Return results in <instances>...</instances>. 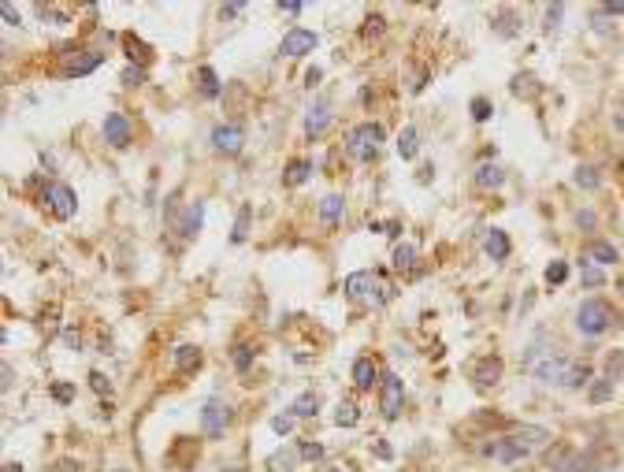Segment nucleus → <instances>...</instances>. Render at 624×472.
Here are the masks:
<instances>
[{
  "instance_id": "f257e3e1",
  "label": "nucleus",
  "mask_w": 624,
  "mask_h": 472,
  "mask_svg": "<svg viewBox=\"0 0 624 472\" xmlns=\"http://www.w3.org/2000/svg\"><path fill=\"white\" fill-rule=\"evenodd\" d=\"M346 294L353 301H365V305H383L390 298V283L375 272H353V275H346Z\"/></svg>"
},
{
  "instance_id": "f03ea898",
  "label": "nucleus",
  "mask_w": 624,
  "mask_h": 472,
  "mask_svg": "<svg viewBox=\"0 0 624 472\" xmlns=\"http://www.w3.org/2000/svg\"><path fill=\"white\" fill-rule=\"evenodd\" d=\"M383 138H387V130L380 123H360V127H353L346 134V149H350L353 160H375Z\"/></svg>"
},
{
  "instance_id": "7ed1b4c3",
  "label": "nucleus",
  "mask_w": 624,
  "mask_h": 472,
  "mask_svg": "<svg viewBox=\"0 0 624 472\" xmlns=\"http://www.w3.org/2000/svg\"><path fill=\"white\" fill-rule=\"evenodd\" d=\"M610 323H613V309L606 305V301L591 298V301L580 305V313H576V328H580L583 335H602L606 328H610Z\"/></svg>"
},
{
  "instance_id": "20e7f679",
  "label": "nucleus",
  "mask_w": 624,
  "mask_h": 472,
  "mask_svg": "<svg viewBox=\"0 0 624 472\" xmlns=\"http://www.w3.org/2000/svg\"><path fill=\"white\" fill-rule=\"evenodd\" d=\"M227 424H231V405L220 402V398H208L205 402V413H201V431L205 439H220L227 431Z\"/></svg>"
},
{
  "instance_id": "39448f33",
  "label": "nucleus",
  "mask_w": 624,
  "mask_h": 472,
  "mask_svg": "<svg viewBox=\"0 0 624 472\" xmlns=\"http://www.w3.org/2000/svg\"><path fill=\"white\" fill-rule=\"evenodd\" d=\"M483 454L487 458H495V461H502V465H513V461H520V458H528L532 454V446L524 443V439H498V443H490V446H483Z\"/></svg>"
},
{
  "instance_id": "423d86ee",
  "label": "nucleus",
  "mask_w": 624,
  "mask_h": 472,
  "mask_svg": "<svg viewBox=\"0 0 624 472\" xmlns=\"http://www.w3.org/2000/svg\"><path fill=\"white\" fill-rule=\"evenodd\" d=\"M212 145H216L220 153L235 156V153H242V145H245V130L238 123H223V127L212 130Z\"/></svg>"
},
{
  "instance_id": "0eeeda50",
  "label": "nucleus",
  "mask_w": 624,
  "mask_h": 472,
  "mask_svg": "<svg viewBox=\"0 0 624 472\" xmlns=\"http://www.w3.org/2000/svg\"><path fill=\"white\" fill-rule=\"evenodd\" d=\"M45 201H48V208H53V213H56L60 220H71V216H75V208H78V201H75V190H71V186H63V183L48 186Z\"/></svg>"
},
{
  "instance_id": "6e6552de",
  "label": "nucleus",
  "mask_w": 624,
  "mask_h": 472,
  "mask_svg": "<svg viewBox=\"0 0 624 472\" xmlns=\"http://www.w3.org/2000/svg\"><path fill=\"white\" fill-rule=\"evenodd\" d=\"M402 402H405V387H402V380L394 376V372H387L383 376V417L394 420L402 413Z\"/></svg>"
},
{
  "instance_id": "1a4fd4ad",
  "label": "nucleus",
  "mask_w": 624,
  "mask_h": 472,
  "mask_svg": "<svg viewBox=\"0 0 624 472\" xmlns=\"http://www.w3.org/2000/svg\"><path fill=\"white\" fill-rule=\"evenodd\" d=\"M569 368H572V365L561 361V357H547V361H535V365H532V372H535L543 383H561V387H565V380H569Z\"/></svg>"
},
{
  "instance_id": "9d476101",
  "label": "nucleus",
  "mask_w": 624,
  "mask_h": 472,
  "mask_svg": "<svg viewBox=\"0 0 624 472\" xmlns=\"http://www.w3.org/2000/svg\"><path fill=\"white\" fill-rule=\"evenodd\" d=\"M312 48H316V34H312V30H290L283 38V45H279V53L283 56H305Z\"/></svg>"
},
{
  "instance_id": "9b49d317",
  "label": "nucleus",
  "mask_w": 624,
  "mask_h": 472,
  "mask_svg": "<svg viewBox=\"0 0 624 472\" xmlns=\"http://www.w3.org/2000/svg\"><path fill=\"white\" fill-rule=\"evenodd\" d=\"M472 376H475V387H483V390H487V387H495V383L502 380V357H498V353H487L483 361L475 365Z\"/></svg>"
},
{
  "instance_id": "f8f14e48",
  "label": "nucleus",
  "mask_w": 624,
  "mask_h": 472,
  "mask_svg": "<svg viewBox=\"0 0 624 472\" xmlns=\"http://www.w3.org/2000/svg\"><path fill=\"white\" fill-rule=\"evenodd\" d=\"M104 138H108V145H116V149L130 145V123H127V116L112 112V116L104 119Z\"/></svg>"
},
{
  "instance_id": "ddd939ff",
  "label": "nucleus",
  "mask_w": 624,
  "mask_h": 472,
  "mask_svg": "<svg viewBox=\"0 0 624 472\" xmlns=\"http://www.w3.org/2000/svg\"><path fill=\"white\" fill-rule=\"evenodd\" d=\"M97 68H101V53H78V56H71L68 63H63V75H68V78H82V75H90Z\"/></svg>"
},
{
  "instance_id": "4468645a",
  "label": "nucleus",
  "mask_w": 624,
  "mask_h": 472,
  "mask_svg": "<svg viewBox=\"0 0 624 472\" xmlns=\"http://www.w3.org/2000/svg\"><path fill=\"white\" fill-rule=\"evenodd\" d=\"M201 223H205V205L197 201V205L186 208V216L178 220V235H183V238H193L197 231H201Z\"/></svg>"
},
{
  "instance_id": "2eb2a0df",
  "label": "nucleus",
  "mask_w": 624,
  "mask_h": 472,
  "mask_svg": "<svg viewBox=\"0 0 624 472\" xmlns=\"http://www.w3.org/2000/svg\"><path fill=\"white\" fill-rule=\"evenodd\" d=\"M327 127H331V112H327L323 104H320V108H312V112H308V119H305V138H320Z\"/></svg>"
},
{
  "instance_id": "dca6fc26",
  "label": "nucleus",
  "mask_w": 624,
  "mask_h": 472,
  "mask_svg": "<svg viewBox=\"0 0 624 472\" xmlns=\"http://www.w3.org/2000/svg\"><path fill=\"white\" fill-rule=\"evenodd\" d=\"M502 183H505V171L498 164H483L475 171V186H483V190H498Z\"/></svg>"
},
{
  "instance_id": "f3484780",
  "label": "nucleus",
  "mask_w": 624,
  "mask_h": 472,
  "mask_svg": "<svg viewBox=\"0 0 624 472\" xmlns=\"http://www.w3.org/2000/svg\"><path fill=\"white\" fill-rule=\"evenodd\" d=\"M201 365V350L197 346H178L175 350V372H193Z\"/></svg>"
},
{
  "instance_id": "a211bd4d",
  "label": "nucleus",
  "mask_w": 624,
  "mask_h": 472,
  "mask_svg": "<svg viewBox=\"0 0 624 472\" xmlns=\"http://www.w3.org/2000/svg\"><path fill=\"white\" fill-rule=\"evenodd\" d=\"M483 250H487V257L505 260V257H509V238H505V231H490L487 242H483Z\"/></svg>"
},
{
  "instance_id": "6ab92c4d",
  "label": "nucleus",
  "mask_w": 624,
  "mask_h": 472,
  "mask_svg": "<svg viewBox=\"0 0 624 472\" xmlns=\"http://www.w3.org/2000/svg\"><path fill=\"white\" fill-rule=\"evenodd\" d=\"M308 175H312V164H308V160H294V164H286V171H283V183H286V186H301Z\"/></svg>"
},
{
  "instance_id": "aec40b11",
  "label": "nucleus",
  "mask_w": 624,
  "mask_h": 472,
  "mask_svg": "<svg viewBox=\"0 0 624 472\" xmlns=\"http://www.w3.org/2000/svg\"><path fill=\"white\" fill-rule=\"evenodd\" d=\"M353 383H357L360 390H368V387L375 383V361H368V357H360V361L353 365Z\"/></svg>"
},
{
  "instance_id": "412c9836",
  "label": "nucleus",
  "mask_w": 624,
  "mask_h": 472,
  "mask_svg": "<svg viewBox=\"0 0 624 472\" xmlns=\"http://www.w3.org/2000/svg\"><path fill=\"white\" fill-rule=\"evenodd\" d=\"M420 149V141H416V127H405L402 134H398V156L402 160H413Z\"/></svg>"
},
{
  "instance_id": "4be33fe9",
  "label": "nucleus",
  "mask_w": 624,
  "mask_h": 472,
  "mask_svg": "<svg viewBox=\"0 0 624 472\" xmlns=\"http://www.w3.org/2000/svg\"><path fill=\"white\" fill-rule=\"evenodd\" d=\"M193 454H197V439H178L175 450H171V461H175L178 468H186V465L193 461Z\"/></svg>"
},
{
  "instance_id": "5701e85b",
  "label": "nucleus",
  "mask_w": 624,
  "mask_h": 472,
  "mask_svg": "<svg viewBox=\"0 0 624 472\" xmlns=\"http://www.w3.org/2000/svg\"><path fill=\"white\" fill-rule=\"evenodd\" d=\"M587 257L595 260V264H613V260H617V250L610 246V242H591V246H587Z\"/></svg>"
},
{
  "instance_id": "b1692460",
  "label": "nucleus",
  "mask_w": 624,
  "mask_h": 472,
  "mask_svg": "<svg viewBox=\"0 0 624 472\" xmlns=\"http://www.w3.org/2000/svg\"><path fill=\"white\" fill-rule=\"evenodd\" d=\"M394 268L398 272H416V246H398L394 250Z\"/></svg>"
},
{
  "instance_id": "393cba45",
  "label": "nucleus",
  "mask_w": 624,
  "mask_h": 472,
  "mask_svg": "<svg viewBox=\"0 0 624 472\" xmlns=\"http://www.w3.org/2000/svg\"><path fill=\"white\" fill-rule=\"evenodd\" d=\"M342 208H346V201H342L338 193H331V198H323V205H320V216H323V223L331 227V223L342 216Z\"/></svg>"
},
{
  "instance_id": "a878e982",
  "label": "nucleus",
  "mask_w": 624,
  "mask_h": 472,
  "mask_svg": "<svg viewBox=\"0 0 624 472\" xmlns=\"http://www.w3.org/2000/svg\"><path fill=\"white\" fill-rule=\"evenodd\" d=\"M316 409H320V395H312V390H308V395H301L298 402H294V417H312Z\"/></svg>"
},
{
  "instance_id": "bb28decb",
  "label": "nucleus",
  "mask_w": 624,
  "mask_h": 472,
  "mask_svg": "<svg viewBox=\"0 0 624 472\" xmlns=\"http://www.w3.org/2000/svg\"><path fill=\"white\" fill-rule=\"evenodd\" d=\"M197 78H201V93L205 97H220V78H216V71H212V68H201V71H197Z\"/></svg>"
},
{
  "instance_id": "cd10ccee",
  "label": "nucleus",
  "mask_w": 624,
  "mask_h": 472,
  "mask_svg": "<svg viewBox=\"0 0 624 472\" xmlns=\"http://www.w3.org/2000/svg\"><path fill=\"white\" fill-rule=\"evenodd\" d=\"M360 420V413H357V405H350V402H342L338 405V413H335V424H342V428H353Z\"/></svg>"
},
{
  "instance_id": "c85d7f7f",
  "label": "nucleus",
  "mask_w": 624,
  "mask_h": 472,
  "mask_svg": "<svg viewBox=\"0 0 624 472\" xmlns=\"http://www.w3.org/2000/svg\"><path fill=\"white\" fill-rule=\"evenodd\" d=\"M587 380H591V368H587V365H572V368H569L565 387H583Z\"/></svg>"
},
{
  "instance_id": "c756f323",
  "label": "nucleus",
  "mask_w": 624,
  "mask_h": 472,
  "mask_svg": "<svg viewBox=\"0 0 624 472\" xmlns=\"http://www.w3.org/2000/svg\"><path fill=\"white\" fill-rule=\"evenodd\" d=\"M123 41H127V48H130V56H134V60H141V63L149 60V45H145V41H138L134 34H127Z\"/></svg>"
},
{
  "instance_id": "7c9ffc66",
  "label": "nucleus",
  "mask_w": 624,
  "mask_h": 472,
  "mask_svg": "<svg viewBox=\"0 0 624 472\" xmlns=\"http://www.w3.org/2000/svg\"><path fill=\"white\" fill-rule=\"evenodd\" d=\"M565 275H569V264H565V260H554V264L547 268V283L557 286V283H565Z\"/></svg>"
},
{
  "instance_id": "2f4dec72",
  "label": "nucleus",
  "mask_w": 624,
  "mask_h": 472,
  "mask_svg": "<svg viewBox=\"0 0 624 472\" xmlns=\"http://www.w3.org/2000/svg\"><path fill=\"white\" fill-rule=\"evenodd\" d=\"M249 216H253V208H242V213H238V223H235V242H245V235H249Z\"/></svg>"
},
{
  "instance_id": "473e14b6",
  "label": "nucleus",
  "mask_w": 624,
  "mask_h": 472,
  "mask_svg": "<svg viewBox=\"0 0 624 472\" xmlns=\"http://www.w3.org/2000/svg\"><path fill=\"white\" fill-rule=\"evenodd\" d=\"M613 395V380H598L595 387H591V402H606Z\"/></svg>"
},
{
  "instance_id": "72a5a7b5",
  "label": "nucleus",
  "mask_w": 624,
  "mask_h": 472,
  "mask_svg": "<svg viewBox=\"0 0 624 472\" xmlns=\"http://www.w3.org/2000/svg\"><path fill=\"white\" fill-rule=\"evenodd\" d=\"M472 119H480V123L490 119V101H487V97H475V101H472Z\"/></svg>"
},
{
  "instance_id": "f704fd0d",
  "label": "nucleus",
  "mask_w": 624,
  "mask_h": 472,
  "mask_svg": "<svg viewBox=\"0 0 624 472\" xmlns=\"http://www.w3.org/2000/svg\"><path fill=\"white\" fill-rule=\"evenodd\" d=\"M576 183H580L583 190H595V186H598V175H595V168H580V171H576Z\"/></svg>"
},
{
  "instance_id": "c9c22d12",
  "label": "nucleus",
  "mask_w": 624,
  "mask_h": 472,
  "mask_svg": "<svg viewBox=\"0 0 624 472\" xmlns=\"http://www.w3.org/2000/svg\"><path fill=\"white\" fill-rule=\"evenodd\" d=\"M298 454H301L305 461H320V458H323V446H320V443H301Z\"/></svg>"
},
{
  "instance_id": "e433bc0d",
  "label": "nucleus",
  "mask_w": 624,
  "mask_h": 472,
  "mask_svg": "<svg viewBox=\"0 0 624 472\" xmlns=\"http://www.w3.org/2000/svg\"><path fill=\"white\" fill-rule=\"evenodd\" d=\"M375 34H383V15H368L365 19V38H375Z\"/></svg>"
},
{
  "instance_id": "4c0bfd02",
  "label": "nucleus",
  "mask_w": 624,
  "mask_h": 472,
  "mask_svg": "<svg viewBox=\"0 0 624 472\" xmlns=\"http://www.w3.org/2000/svg\"><path fill=\"white\" fill-rule=\"evenodd\" d=\"M123 82H127V86H141V82H145V68H127V71H123Z\"/></svg>"
},
{
  "instance_id": "58836bf2",
  "label": "nucleus",
  "mask_w": 624,
  "mask_h": 472,
  "mask_svg": "<svg viewBox=\"0 0 624 472\" xmlns=\"http://www.w3.org/2000/svg\"><path fill=\"white\" fill-rule=\"evenodd\" d=\"M90 387L97 390V395H108V376L104 372H90Z\"/></svg>"
},
{
  "instance_id": "ea45409f",
  "label": "nucleus",
  "mask_w": 624,
  "mask_h": 472,
  "mask_svg": "<svg viewBox=\"0 0 624 472\" xmlns=\"http://www.w3.org/2000/svg\"><path fill=\"white\" fill-rule=\"evenodd\" d=\"M0 15H4V19H8V26H19V23H23V15L15 11V4H8V0H4V4H0Z\"/></svg>"
},
{
  "instance_id": "a19ab883",
  "label": "nucleus",
  "mask_w": 624,
  "mask_h": 472,
  "mask_svg": "<svg viewBox=\"0 0 624 472\" xmlns=\"http://www.w3.org/2000/svg\"><path fill=\"white\" fill-rule=\"evenodd\" d=\"M249 361H253V346H238L235 350V365L238 368H249Z\"/></svg>"
},
{
  "instance_id": "79ce46f5",
  "label": "nucleus",
  "mask_w": 624,
  "mask_h": 472,
  "mask_svg": "<svg viewBox=\"0 0 624 472\" xmlns=\"http://www.w3.org/2000/svg\"><path fill=\"white\" fill-rule=\"evenodd\" d=\"M271 428H275L279 435H290V428H294V420H290V417H275V420H271Z\"/></svg>"
},
{
  "instance_id": "37998d69",
  "label": "nucleus",
  "mask_w": 624,
  "mask_h": 472,
  "mask_svg": "<svg viewBox=\"0 0 624 472\" xmlns=\"http://www.w3.org/2000/svg\"><path fill=\"white\" fill-rule=\"evenodd\" d=\"M583 283H587V286H598V283H602V272H598V268H583Z\"/></svg>"
},
{
  "instance_id": "c03bdc74",
  "label": "nucleus",
  "mask_w": 624,
  "mask_h": 472,
  "mask_svg": "<svg viewBox=\"0 0 624 472\" xmlns=\"http://www.w3.org/2000/svg\"><path fill=\"white\" fill-rule=\"evenodd\" d=\"M271 465H275V468H283V465L290 468V465H294V454H286V450H279V454H275V458H271Z\"/></svg>"
},
{
  "instance_id": "a18cd8bd",
  "label": "nucleus",
  "mask_w": 624,
  "mask_h": 472,
  "mask_svg": "<svg viewBox=\"0 0 624 472\" xmlns=\"http://www.w3.org/2000/svg\"><path fill=\"white\" fill-rule=\"evenodd\" d=\"M279 11H286V15H298V11H301V0H279Z\"/></svg>"
},
{
  "instance_id": "49530a36",
  "label": "nucleus",
  "mask_w": 624,
  "mask_h": 472,
  "mask_svg": "<svg viewBox=\"0 0 624 472\" xmlns=\"http://www.w3.org/2000/svg\"><path fill=\"white\" fill-rule=\"evenodd\" d=\"M242 11H245V4H223V8H220L223 19H235V15H242Z\"/></svg>"
},
{
  "instance_id": "de8ad7c7",
  "label": "nucleus",
  "mask_w": 624,
  "mask_h": 472,
  "mask_svg": "<svg viewBox=\"0 0 624 472\" xmlns=\"http://www.w3.org/2000/svg\"><path fill=\"white\" fill-rule=\"evenodd\" d=\"M53 395H56V402H71V387H68V383H56Z\"/></svg>"
},
{
  "instance_id": "09e8293b",
  "label": "nucleus",
  "mask_w": 624,
  "mask_h": 472,
  "mask_svg": "<svg viewBox=\"0 0 624 472\" xmlns=\"http://www.w3.org/2000/svg\"><path fill=\"white\" fill-rule=\"evenodd\" d=\"M561 11H565L561 4H554V8H547V26H554L557 19H561Z\"/></svg>"
},
{
  "instance_id": "8fccbe9b",
  "label": "nucleus",
  "mask_w": 624,
  "mask_h": 472,
  "mask_svg": "<svg viewBox=\"0 0 624 472\" xmlns=\"http://www.w3.org/2000/svg\"><path fill=\"white\" fill-rule=\"evenodd\" d=\"M53 472H78V465L63 458V461H56V465H53Z\"/></svg>"
},
{
  "instance_id": "3c124183",
  "label": "nucleus",
  "mask_w": 624,
  "mask_h": 472,
  "mask_svg": "<svg viewBox=\"0 0 624 472\" xmlns=\"http://www.w3.org/2000/svg\"><path fill=\"white\" fill-rule=\"evenodd\" d=\"M602 11H606V15H624V0H613V4H606Z\"/></svg>"
},
{
  "instance_id": "603ef678",
  "label": "nucleus",
  "mask_w": 624,
  "mask_h": 472,
  "mask_svg": "<svg viewBox=\"0 0 624 472\" xmlns=\"http://www.w3.org/2000/svg\"><path fill=\"white\" fill-rule=\"evenodd\" d=\"M576 223H580V227H591V223H595V216H591V213H580Z\"/></svg>"
},
{
  "instance_id": "864d4df0",
  "label": "nucleus",
  "mask_w": 624,
  "mask_h": 472,
  "mask_svg": "<svg viewBox=\"0 0 624 472\" xmlns=\"http://www.w3.org/2000/svg\"><path fill=\"white\" fill-rule=\"evenodd\" d=\"M11 380H15V372H11V365H4V390L11 387Z\"/></svg>"
},
{
  "instance_id": "5fc2aeb1",
  "label": "nucleus",
  "mask_w": 624,
  "mask_h": 472,
  "mask_svg": "<svg viewBox=\"0 0 624 472\" xmlns=\"http://www.w3.org/2000/svg\"><path fill=\"white\" fill-rule=\"evenodd\" d=\"M4 472H23V465H15V461H8V465H4Z\"/></svg>"
},
{
  "instance_id": "6e6d98bb",
  "label": "nucleus",
  "mask_w": 624,
  "mask_h": 472,
  "mask_svg": "<svg viewBox=\"0 0 624 472\" xmlns=\"http://www.w3.org/2000/svg\"><path fill=\"white\" fill-rule=\"evenodd\" d=\"M223 472H245V468H242V465H231V468H223Z\"/></svg>"
}]
</instances>
